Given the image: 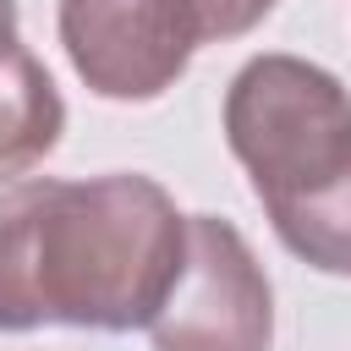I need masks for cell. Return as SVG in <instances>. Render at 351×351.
I'll return each mask as SVG.
<instances>
[{"instance_id": "1", "label": "cell", "mask_w": 351, "mask_h": 351, "mask_svg": "<svg viewBox=\"0 0 351 351\" xmlns=\"http://www.w3.org/2000/svg\"><path fill=\"white\" fill-rule=\"evenodd\" d=\"M186 263V214L154 176H33L0 197V335L148 329Z\"/></svg>"}, {"instance_id": "2", "label": "cell", "mask_w": 351, "mask_h": 351, "mask_svg": "<svg viewBox=\"0 0 351 351\" xmlns=\"http://www.w3.org/2000/svg\"><path fill=\"white\" fill-rule=\"evenodd\" d=\"M225 143L274 214L351 176V93L302 55H252L225 88Z\"/></svg>"}, {"instance_id": "3", "label": "cell", "mask_w": 351, "mask_h": 351, "mask_svg": "<svg viewBox=\"0 0 351 351\" xmlns=\"http://www.w3.org/2000/svg\"><path fill=\"white\" fill-rule=\"evenodd\" d=\"M154 351H269L274 291L247 236L219 214H186V263L148 324Z\"/></svg>"}, {"instance_id": "4", "label": "cell", "mask_w": 351, "mask_h": 351, "mask_svg": "<svg viewBox=\"0 0 351 351\" xmlns=\"http://www.w3.org/2000/svg\"><path fill=\"white\" fill-rule=\"evenodd\" d=\"M60 44L99 99L143 104L176 88L203 27L192 0H60Z\"/></svg>"}, {"instance_id": "5", "label": "cell", "mask_w": 351, "mask_h": 351, "mask_svg": "<svg viewBox=\"0 0 351 351\" xmlns=\"http://www.w3.org/2000/svg\"><path fill=\"white\" fill-rule=\"evenodd\" d=\"M66 132V104L38 55L16 38L0 49V181H22L55 154Z\"/></svg>"}, {"instance_id": "6", "label": "cell", "mask_w": 351, "mask_h": 351, "mask_svg": "<svg viewBox=\"0 0 351 351\" xmlns=\"http://www.w3.org/2000/svg\"><path fill=\"white\" fill-rule=\"evenodd\" d=\"M274 236L313 269L324 274H351V176L285 203L269 214Z\"/></svg>"}, {"instance_id": "7", "label": "cell", "mask_w": 351, "mask_h": 351, "mask_svg": "<svg viewBox=\"0 0 351 351\" xmlns=\"http://www.w3.org/2000/svg\"><path fill=\"white\" fill-rule=\"evenodd\" d=\"M192 11H197V27H203V44H214V38L252 33L274 11V0H192Z\"/></svg>"}, {"instance_id": "8", "label": "cell", "mask_w": 351, "mask_h": 351, "mask_svg": "<svg viewBox=\"0 0 351 351\" xmlns=\"http://www.w3.org/2000/svg\"><path fill=\"white\" fill-rule=\"evenodd\" d=\"M16 44V0H0V49Z\"/></svg>"}]
</instances>
